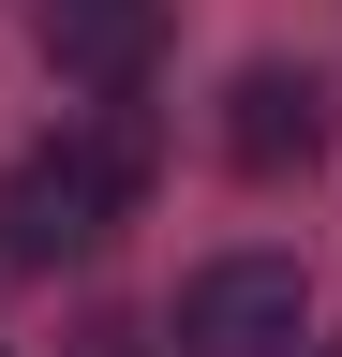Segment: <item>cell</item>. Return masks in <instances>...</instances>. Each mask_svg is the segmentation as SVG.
Listing matches in <instances>:
<instances>
[{
    "label": "cell",
    "mask_w": 342,
    "mask_h": 357,
    "mask_svg": "<svg viewBox=\"0 0 342 357\" xmlns=\"http://www.w3.org/2000/svg\"><path fill=\"white\" fill-rule=\"evenodd\" d=\"M149 194V119H134V89L90 119V134H45L15 178H0V253L15 268H90L119 223H134Z\"/></svg>",
    "instance_id": "cell-1"
},
{
    "label": "cell",
    "mask_w": 342,
    "mask_h": 357,
    "mask_svg": "<svg viewBox=\"0 0 342 357\" xmlns=\"http://www.w3.org/2000/svg\"><path fill=\"white\" fill-rule=\"evenodd\" d=\"M179 357H313V268L297 253H208L179 283Z\"/></svg>",
    "instance_id": "cell-2"
},
{
    "label": "cell",
    "mask_w": 342,
    "mask_h": 357,
    "mask_svg": "<svg viewBox=\"0 0 342 357\" xmlns=\"http://www.w3.org/2000/svg\"><path fill=\"white\" fill-rule=\"evenodd\" d=\"M327 134H342V89L297 75V60H253V75L224 89V164H238V178H297V164H327Z\"/></svg>",
    "instance_id": "cell-3"
},
{
    "label": "cell",
    "mask_w": 342,
    "mask_h": 357,
    "mask_svg": "<svg viewBox=\"0 0 342 357\" xmlns=\"http://www.w3.org/2000/svg\"><path fill=\"white\" fill-rule=\"evenodd\" d=\"M30 30H45V75L90 89V105L149 89V60H164V0H45Z\"/></svg>",
    "instance_id": "cell-4"
}]
</instances>
